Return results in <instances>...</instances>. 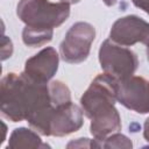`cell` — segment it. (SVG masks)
<instances>
[{"label": "cell", "instance_id": "14", "mask_svg": "<svg viewBox=\"0 0 149 149\" xmlns=\"http://www.w3.org/2000/svg\"><path fill=\"white\" fill-rule=\"evenodd\" d=\"M1 54H2V57H1L2 61H5L8 57H10L12 54H13V43H12L10 38H8L7 36H3V38H2Z\"/></svg>", "mask_w": 149, "mask_h": 149}, {"label": "cell", "instance_id": "11", "mask_svg": "<svg viewBox=\"0 0 149 149\" xmlns=\"http://www.w3.org/2000/svg\"><path fill=\"white\" fill-rule=\"evenodd\" d=\"M54 29H38L24 26L22 30V41L27 47L37 48L49 43L52 40Z\"/></svg>", "mask_w": 149, "mask_h": 149}, {"label": "cell", "instance_id": "5", "mask_svg": "<svg viewBox=\"0 0 149 149\" xmlns=\"http://www.w3.org/2000/svg\"><path fill=\"white\" fill-rule=\"evenodd\" d=\"M98 58L102 71L119 80L129 78L139 68L136 54L127 47L115 43L111 38L101 43Z\"/></svg>", "mask_w": 149, "mask_h": 149}, {"label": "cell", "instance_id": "16", "mask_svg": "<svg viewBox=\"0 0 149 149\" xmlns=\"http://www.w3.org/2000/svg\"><path fill=\"white\" fill-rule=\"evenodd\" d=\"M143 137L149 143V118L146 119L144 125H143Z\"/></svg>", "mask_w": 149, "mask_h": 149}, {"label": "cell", "instance_id": "13", "mask_svg": "<svg viewBox=\"0 0 149 149\" xmlns=\"http://www.w3.org/2000/svg\"><path fill=\"white\" fill-rule=\"evenodd\" d=\"M68 148H101L100 147V142L97 141L95 139L91 140V139H84V137H80V139H77V140H73L71 142H69L66 144Z\"/></svg>", "mask_w": 149, "mask_h": 149}, {"label": "cell", "instance_id": "10", "mask_svg": "<svg viewBox=\"0 0 149 149\" xmlns=\"http://www.w3.org/2000/svg\"><path fill=\"white\" fill-rule=\"evenodd\" d=\"M41 134H38L35 129H29L26 127H19L15 128L9 139H8V146L9 149H19V148H37V149H45L50 148V146L42 141Z\"/></svg>", "mask_w": 149, "mask_h": 149}, {"label": "cell", "instance_id": "4", "mask_svg": "<svg viewBox=\"0 0 149 149\" xmlns=\"http://www.w3.org/2000/svg\"><path fill=\"white\" fill-rule=\"evenodd\" d=\"M16 15L26 26L38 29H55L70 16V3L49 0H20Z\"/></svg>", "mask_w": 149, "mask_h": 149}, {"label": "cell", "instance_id": "9", "mask_svg": "<svg viewBox=\"0 0 149 149\" xmlns=\"http://www.w3.org/2000/svg\"><path fill=\"white\" fill-rule=\"evenodd\" d=\"M59 56L56 49L45 47L26 61L23 73L34 81L47 84L58 70Z\"/></svg>", "mask_w": 149, "mask_h": 149}, {"label": "cell", "instance_id": "1", "mask_svg": "<svg viewBox=\"0 0 149 149\" xmlns=\"http://www.w3.org/2000/svg\"><path fill=\"white\" fill-rule=\"evenodd\" d=\"M118 80L108 73H100L80 98L83 113L91 120L90 132L99 142L108 135L120 132L122 127L121 116L115 108Z\"/></svg>", "mask_w": 149, "mask_h": 149}, {"label": "cell", "instance_id": "7", "mask_svg": "<svg viewBox=\"0 0 149 149\" xmlns=\"http://www.w3.org/2000/svg\"><path fill=\"white\" fill-rule=\"evenodd\" d=\"M116 100L127 109L139 114L149 113V80L134 74L118 80Z\"/></svg>", "mask_w": 149, "mask_h": 149}, {"label": "cell", "instance_id": "8", "mask_svg": "<svg viewBox=\"0 0 149 149\" xmlns=\"http://www.w3.org/2000/svg\"><path fill=\"white\" fill-rule=\"evenodd\" d=\"M109 38L125 47L142 43L149 47V22L137 15L119 17L109 30Z\"/></svg>", "mask_w": 149, "mask_h": 149}, {"label": "cell", "instance_id": "3", "mask_svg": "<svg viewBox=\"0 0 149 149\" xmlns=\"http://www.w3.org/2000/svg\"><path fill=\"white\" fill-rule=\"evenodd\" d=\"M84 113L81 107L72 101L49 106L31 115L27 122L38 134L43 136H66L79 130L84 125Z\"/></svg>", "mask_w": 149, "mask_h": 149}, {"label": "cell", "instance_id": "2", "mask_svg": "<svg viewBox=\"0 0 149 149\" xmlns=\"http://www.w3.org/2000/svg\"><path fill=\"white\" fill-rule=\"evenodd\" d=\"M52 105L49 83H37L23 72H9L0 83L1 115L12 121L28 120L35 113Z\"/></svg>", "mask_w": 149, "mask_h": 149}, {"label": "cell", "instance_id": "12", "mask_svg": "<svg viewBox=\"0 0 149 149\" xmlns=\"http://www.w3.org/2000/svg\"><path fill=\"white\" fill-rule=\"evenodd\" d=\"M101 148H126L130 149L133 147L132 141L123 134L116 132L111 135H108L105 140L100 142Z\"/></svg>", "mask_w": 149, "mask_h": 149}, {"label": "cell", "instance_id": "6", "mask_svg": "<svg viewBox=\"0 0 149 149\" xmlns=\"http://www.w3.org/2000/svg\"><path fill=\"white\" fill-rule=\"evenodd\" d=\"M95 38V28L84 21L73 23L59 44L61 58L69 64H79L87 59Z\"/></svg>", "mask_w": 149, "mask_h": 149}, {"label": "cell", "instance_id": "15", "mask_svg": "<svg viewBox=\"0 0 149 149\" xmlns=\"http://www.w3.org/2000/svg\"><path fill=\"white\" fill-rule=\"evenodd\" d=\"M133 5L149 15V0H132Z\"/></svg>", "mask_w": 149, "mask_h": 149}, {"label": "cell", "instance_id": "17", "mask_svg": "<svg viewBox=\"0 0 149 149\" xmlns=\"http://www.w3.org/2000/svg\"><path fill=\"white\" fill-rule=\"evenodd\" d=\"M119 1H120V0H102V2H104L107 7H112V6H114V5H116Z\"/></svg>", "mask_w": 149, "mask_h": 149}, {"label": "cell", "instance_id": "19", "mask_svg": "<svg viewBox=\"0 0 149 149\" xmlns=\"http://www.w3.org/2000/svg\"><path fill=\"white\" fill-rule=\"evenodd\" d=\"M147 58H148V62H149V47L147 48Z\"/></svg>", "mask_w": 149, "mask_h": 149}, {"label": "cell", "instance_id": "18", "mask_svg": "<svg viewBox=\"0 0 149 149\" xmlns=\"http://www.w3.org/2000/svg\"><path fill=\"white\" fill-rule=\"evenodd\" d=\"M61 1H63V2H68V3H77V2H79L80 0H61Z\"/></svg>", "mask_w": 149, "mask_h": 149}]
</instances>
